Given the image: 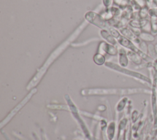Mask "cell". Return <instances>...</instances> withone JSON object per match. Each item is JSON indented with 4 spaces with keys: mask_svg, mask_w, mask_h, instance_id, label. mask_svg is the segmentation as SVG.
Segmentation results:
<instances>
[{
    "mask_svg": "<svg viewBox=\"0 0 157 140\" xmlns=\"http://www.w3.org/2000/svg\"><path fill=\"white\" fill-rule=\"evenodd\" d=\"M88 23L85 20L82 22V23L77 27V28L74 30V31L49 56V57L47 58L45 63L43 64V66L38 70L36 74V75L33 77L31 82L28 84L27 86V89L29 90L33 87L36 86L39 82H40V79L44 75V74L46 72L48 66L52 63V62L64 50L66 49L69 45H71L72 42L80 34V33L84 30V29L88 26Z\"/></svg>",
    "mask_w": 157,
    "mask_h": 140,
    "instance_id": "obj_1",
    "label": "cell"
},
{
    "mask_svg": "<svg viewBox=\"0 0 157 140\" xmlns=\"http://www.w3.org/2000/svg\"><path fill=\"white\" fill-rule=\"evenodd\" d=\"M145 91L142 88H90L82 90L81 93L88 95H126Z\"/></svg>",
    "mask_w": 157,
    "mask_h": 140,
    "instance_id": "obj_2",
    "label": "cell"
},
{
    "mask_svg": "<svg viewBox=\"0 0 157 140\" xmlns=\"http://www.w3.org/2000/svg\"><path fill=\"white\" fill-rule=\"evenodd\" d=\"M84 18L88 23L92 24L101 29L109 30L111 26L100 14L93 10L87 11L84 15Z\"/></svg>",
    "mask_w": 157,
    "mask_h": 140,
    "instance_id": "obj_3",
    "label": "cell"
},
{
    "mask_svg": "<svg viewBox=\"0 0 157 140\" xmlns=\"http://www.w3.org/2000/svg\"><path fill=\"white\" fill-rule=\"evenodd\" d=\"M105 66H107V68L111 69H113L114 71H116L120 72L121 73L124 74L128 75L129 76H131V77H135L136 79H139L140 80H145L146 82H150L149 79L147 77H145V76H144V75H142L140 73L126 69L123 68L122 66H119V65H118L115 63H112V62H106L105 63Z\"/></svg>",
    "mask_w": 157,
    "mask_h": 140,
    "instance_id": "obj_4",
    "label": "cell"
},
{
    "mask_svg": "<svg viewBox=\"0 0 157 140\" xmlns=\"http://www.w3.org/2000/svg\"><path fill=\"white\" fill-rule=\"evenodd\" d=\"M98 52L100 53H108L110 55H116L118 53V50L115 47L107 42H100L98 47Z\"/></svg>",
    "mask_w": 157,
    "mask_h": 140,
    "instance_id": "obj_5",
    "label": "cell"
},
{
    "mask_svg": "<svg viewBox=\"0 0 157 140\" xmlns=\"http://www.w3.org/2000/svg\"><path fill=\"white\" fill-rule=\"evenodd\" d=\"M119 31L120 32V33L123 36H124L125 37L129 39V40L132 41L134 44H136L139 45V43L142 41L138 36H137L132 32V31L131 29L130 28H128V27L126 26V27H124V28H122L120 29Z\"/></svg>",
    "mask_w": 157,
    "mask_h": 140,
    "instance_id": "obj_6",
    "label": "cell"
},
{
    "mask_svg": "<svg viewBox=\"0 0 157 140\" xmlns=\"http://www.w3.org/2000/svg\"><path fill=\"white\" fill-rule=\"evenodd\" d=\"M99 35L101 38L105 41V42L113 45H116L117 44V41L108 30L101 29L99 31Z\"/></svg>",
    "mask_w": 157,
    "mask_h": 140,
    "instance_id": "obj_7",
    "label": "cell"
},
{
    "mask_svg": "<svg viewBox=\"0 0 157 140\" xmlns=\"http://www.w3.org/2000/svg\"><path fill=\"white\" fill-rule=\"evenodd\" d=\"M118 60L120 65L122 67H126L128 64V55L125 50L122 48L120 47L118 49Z\"/></svg>",
    "mask_w": 157,
    "mask_h": 140,
    "instance_id": "obj_8",
    "label": "cell"
},
{
    "mask_svg": "<svg viewBox=\"0 0 157 140\" xmlns=\"http://www.w3.org/2000/svg\"><path fill=\"white\" fill-rule=\"evenodd\" d=\"M128 57L130 59L131 61L134 62L136 64H140L142 62L141 56L137 54V53L132 52V51H129L127 53Z\"/></svg>",
    "mask_w": 157,
    "mask_h": 140,
    "instance_id": "obj_9",
    "label": "cell"
},
{
    "mask_svg": "<svg viewBox=\"0 0 157 140\" xmlns=\"http://www.w3.org/2000/svg\"><path fill=\"white\" fill-rule=\"evenodd\" d=\"M155 36H154L152 34H151L149 32H145L142 31L140 33L139 37L144 41H147V42H153L155 39Z\"/></svg>",
    "mask_w": 157,
    "mask_h": 140,
    "instance_id": "obj_10",
    "label": "cell"
},
{
    "mask_svg": "<svg viewBox=\"0 0 157 140\" xmlns=\"http://www.w3.org/2000/svg\"><path fill=\"white\" fill-rule=\"evenodd\" d=\"M150 21L151 25L150 33L156 36H157V17H151Z\"/></svg>",
    "mask_w": 157,
    "mask_h": 140,
    "instance_id": "obj_11",
    "label": "cell"
},
{
    "mask_svg": "<svg viewBox=\"0 0 157 140\" xmlns=\"http://www.w3.org/2000/svg\"><path fill=\"white\" fill-rule=\"evenodd\" d=\"M93 60L96 64L102 65L104 64L105 61V56L103 55V54L100 53H97L94 55L93 57Z\"/></svg>",
    "mask_w": 157,
    "mask_h": 140,
    "instance_id": "obj_12",
    "label": "cell"
},
{
    "mask_svg": "<svg viewBox=\"0 0 157 140\" xmlns=\"http://www.w3.org/2000/svg\"><path fill=\"white\" fill-rule=\"evenodd\" d=\"M113 2L122 10H124L126 7L129 5L127 0H113Z\"/></svg>",
    "mask_w": 157,
    "mask_h": 140,
    "instance_id": "obj_13",
    "label": "cell"
},
{
    "mask_svg": "<svg viewBox=\"0 0 157 140\" xmlns=\"http://www.w3.org/2000/svg\"><path fill=\"white\" fill-rule=\"evenodd\" d=\"M148 7L147 6H144L142 7L139 11V16L140 19H147L148 16Z\"/></svg>",
    "mask_w": 157,
    "mask_h": 140,
    "instance_id": "obj_14",
    "label": "cell"
},
{
    "mask_svg": "<svg viewBox=\"0 0 157 140\" xmlns=\"http://www.w3.org/2000/svg\"><path fill=\"white\" fill-rule=\"evenodd\" d=\"M99 39L98 37H94V38H91V39H88L87 40H86L84 42H80V43H72L71 45L73 47H80V46H83V45H85L91 43L93 41H98Z\"/></svg>",
    "mask_w": 157,
    "mask_h": 140,
    "instance_id": "obj_15",
    "label": "cell"
},
{
    "mask_svg": "<svg viewBox=\"0 0 157 140\" xmlns=\"http://www.w3.org/2000/svg\"><path fill=\"white\" fill-rule=\"evenodd\" d=\"M148 15L151 17H157V9L153 8L150 9L148 10Z\"/></svg>",
    "mask_w": 157,
    "mask_h": 140,
    "instance_id": "obj_16",
    "label": "cell"
},
{
    "mask_svg": "<svg viewBox=\"0 0 157 140\" xmlns=\"http://www.w3.org/2000/svg\"><path fill=\"white\" fill-rule=\"evenodd\" d=\"M113 0H102V4L105 8H109L110 7Z\"/></svg>",
    "mask_w": 157,
    "mask_h": 140,
    "instance_id": "obj_17",
    "label": "cell"
},
{
    "mask_svg": "<svg viewBox=\"0 0 157 140\" xmlns=\"http://www.w3.org/2000/svg\"><path fill=\"white\" fill-rule=\"evenodd\" d=\"M134 1L137 2V4L141 8L143 7H144V6H145L144 0H134Z\"/></svg>",
    "mask_w": 157,
    "mask_h": 140,
    "instance_id": "obj_18",
    "label": "cell"
}]
</instances>
